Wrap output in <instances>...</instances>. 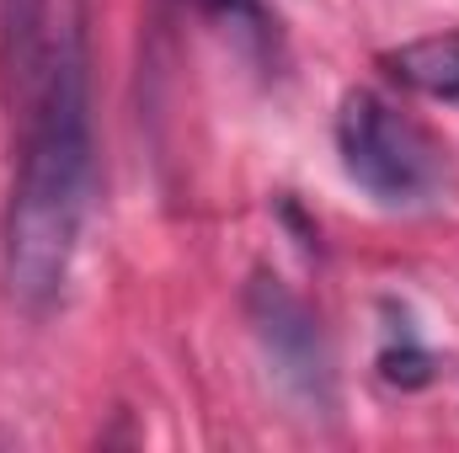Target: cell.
<instances>
[{
	"label": "cell",
	"mask_w": 459,
	"mask_h": 453,
	"mask_svg": "<svg viewBox=\"0 0 459 453\" xmlns=\"http://www.w3.org/2000/svg\"><path fill=\"white\" fill-rule=\"evenodd\" d=\"M22 150L0 219V283L16 310L43 315L70 283L91 203V38L86 0L16 5Z\"/></svg>",
	"instance_id": "obj_1"
},
{
	"label": "cell",
	"mask_w": 459,
	"mask_h": 453,
	"mask_svg": "<svg viewBox=\"0 0 459 453\" xmlns=\"http://www.w3.org/2000/svg\"><path fill=\"white\" fill-rule=\"evenodd\" d=\"M337 155L342 171L390 209L428 203L444 182V150L422 123L385 102L379 91H347L337 107Z\"/></svg>",
	"instance_id": "obj_2"
},
{
	"label": "cell",
	"mask_w": 459,
	"mask_h": 453,
	"mask_svg": "<svg viewBox=\"0 0 459 453\" xmlns=\"http://www.w3.org/2000/svg\"><path fill=\"white\" fill-rule=\"evenodd\" d=\"M246 321L262 346V363L283 400H294L305 416H332L337 411V373H332V346L321 337V321L310 304L278 283V278H251L246 288Z\"/></svg>",
	"instance_id": "obj_3"
},
{
	"label": "cell",
	"mask_w": 459,
	"mask_h": 453,
	"mask_svg": "<svg viewBox=\"0 0 459 453\" xmlns=\"http://www.w3.org/2000/svg\"><path fill=\"white\" fill-rule=\"evenodd\" d=\"M385 70L433 102H459V32H433V38L390 48Z\"/></svg>",
	"instance_id": "obj_4"
},
{
	"label": "cell",
	"mask_w": 459,
	"mask_h": 453,
	"mask_svg": "<svg viewBox=\"0 0 459 453\" xmlns=\"http://www.w3.org/2000/svg\"><path fill=\"white\" fill-rule=\"evenodd\" d=\"M379 373L390 379V384H401V389H411V384H428L433 379V357L428 352H417V346H390L385 357H379Z\"/></svg>",
	"instance_id": "obj_5"
}]
</instances>
